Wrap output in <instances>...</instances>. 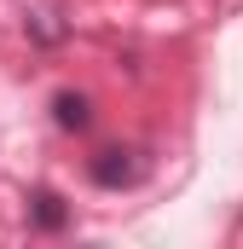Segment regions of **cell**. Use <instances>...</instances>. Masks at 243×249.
<instances>
[{
    "mask_svg": "<svg viewBox=\"0 0 243 249\" xmlns=\"http://www.w3.org/2000/svg\"><path fill=\"white\" fill-rule=\"evenodd\" d=\"M52 116H58V127H87L93 122V105H87V93H58Z\"/></svg>",
    "mask_w": 243,
    "mask_h": 249,
    "instance_id": "cell-1",
    "label": "cell"
},
{
    "mask_svg": "<svg viewBox=\"0 0 243 249\" xmlns=\"http://www.w3.org/2000/svg\"><path fill=\"white\" fill-rule=\"evenodd\" d=\"M93 180H99V186H127V180H133V162H127L122 151H104V162H93Z\"/></svg>",
    "mask_w": 243,
    "mask_h": 249,
    "instance_id": "cell-2",
    "label": "cell"
},
{
    "mask_svg": "<svg viewBox=\"0 0 243 249\" xmlns=\"http://www.w3.org/2000/svg\"><path fill=\"white\" fill-rule=\"evenodd\" d=\"M35 203H41V209H35V220H41V226H64V209H58V197H52V191H41Z\"/></svg>",
    "mask_w": 243,
    "mask_h": 249,
    "instance_id": "cell-3",
    "label": "cell"
}]
</instances>
